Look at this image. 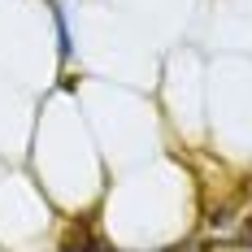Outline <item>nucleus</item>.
I'll return each mask as SVG.
<instances>
[{
	"instance_id": "f257e3e1",
	"label": "nucleus",
	"mask_w": 252,
	"mask_h": 252,
	"mask_svg": "<svg viewBox=\"0 0 252 252\" xmlns=\"http://www.w3.org/2000/svg\"><path fill=\"white\" fill-rule=\"evenodd\" d=\"M52 18H57V39H61V61H70V52H74V44H70V31H65V13H61V9H52Z\"/></svg>"
}]
</instances>
